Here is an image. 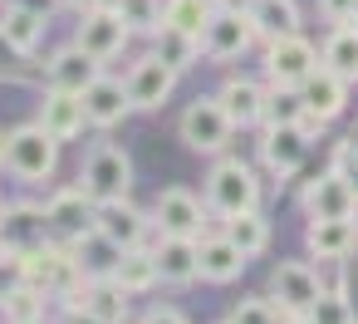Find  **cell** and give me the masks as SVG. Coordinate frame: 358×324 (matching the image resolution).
Wrapping results in <instances>:
<instances>
[{
  "label": "cell",
  "instance_id": "1",
  "mask_svg": "<svg viewBox=\"0 0 358 324\" xmlns=\"http://www.w3.org/2000/svg\"><path fill=\"white\" fill-rule=\"evenodd\" d=\"M59 138L55 133H45V123L35 118V123H20V128H10V148H6V167H10V177L15 182H25V187H45L50 177H55V167H59Z\"/></svg>",
  "mask_w": 358,
  "mask_h": 324
},
{
  "label": "cell",
  "instance_id": "2",
  "mask_svg": "<svg viewBox=\"0 0 358 324\" xmlns=\"http://www.w3.org/2000/svg\"><path fill=\"white\" fill-rule=\"evenodd\" d=\"M206 206L221 221L260 206V177H255V167L245 157H216V167L206 172Z\"/></svg>",
  "mask_w": 358,
  "mask_h": 324
},
{
  "label": "cell",
  "instance_id": "3",
  "mask_svg": "<svg viewBox=\"0 0 358 324\" xmlns=\"http://www.w3.org/2000/svg\"><path fill=\"white\" fill-rule=\"evenodd\" d=\"M314 128H324L319 118H304V123H265V133H260V162H265V172L275 177V182H289L299 167H304V157H309V133Z\"/></svg>",
  "mask_w": 358,
  "mask_h": 324
},
{
  "label": "cell",
  "instance_id": "4",
  "mask_svg": "<svg viewBox=\"0 0 358 324\" xmlns=\"http://www.w3.org/2000/svg\"><path fill=\"white\" fill-rule=\"evenodd\" d=\"M79 187L94 197V202H118L133 192V157L113 143H99L89 148L84 167H79Z\"/></svg>",
  "mask_w": 358,
  "mask_h": 324
},
{
  "label": "cell",
  "instance_id": "5",
  "mask_svg": "<svg viewBox=\"0 0 358 324\" xmlns=\"http://www.w3.org/2000/svg\"><path fill=\"white\" fill-rule=\"evenodd\" d=\"M177 133H182V143H187L192 153H206V157H216V153H226V148H231V133H236V123H231V113L221 108V99L211 94V99H196V104H187V113H182Z\"/></svg>",
  "mask_w": 358,
  "mask_h": 324
},
{
  "label": "cell",
  "instance_id": "6",
  "mask_svg": "<svg viewBox=\"0 0 358 324\" xmlns=\"http://www.w3.org/2000/svg\"><path fill=\"white\" fill-rule=\"evenodd\" d=\"M133 40V25L123 20V10L118 6H84L79 10V30H74V45H84L94 59H113V55H123V45Z\"/></svg>",
  "mask_w": 358,
  "mask_h": 324
},
{
  "label": "cell",
  "instance_id": "7",
  "mask_svg": "<svg viewBox=\"0 0 358 324\" xmlns=\"http://www.w3.org/2000/svg\"><path fill=\"white\" fill-rule=\"evenodd\" d=\"M255 40H260V35H255V20L245 15V6H241V10L216 6V10H211V25H206V35H201V55H206L211 64H231V59H241Z\"/></svg>",
  "mask_w": 358,
  "mask_h": 324
},
{
  "label": "cell",
  "instance_id": "8",
  "mask_svg": "<svg viewBox=\"0 0 358 324\" xmlns=\"http://www.w3.org/2000/svg\"><path fill=\"white\" fill-rule=\"evenodd\" d=\"M206 202L196 197V192H187V187H162L157 192V202H152V226H157V236H192V241H201L206 236Z\"/></svg>",
  "mask_w": 358,
  "mask_h": 324
},
{
  "label": "cell",
  "instance_id": "9",
  "mask_svg": "<svg viewBox=\"0 0 358 324\" xmlns=\"http://www.w3.org/2000/svg\"><path fill=\"white\" fill-rule=\"evenodd\" d=\"M45 216H50V236L64 241V246H74V241H84L89 231H99V202H94L84 187L55 192V197L45 202Z\"/></svg>",
  "mask_w": 358,
  "mask_h": 324
},
{
  "label": "cell",
  "instance_id": "10",
  "mask_svg": "<svg viewBox=\"0 0 358 324\" xmlns=\"http://www.w3.org/2000/svg\"><path fill=\"white\" fill-rule=\"evenodd\" d=\"M319 64H324V50L304 35H285V40L265 45V79L270 84H304Z\"/></svg>",
  "mask_w": 358,
  "mask_h": 324
},
{
  "label": "cell",
  "instance_id": "11",
  "mask_svg": "<svg viewBox=\"0 0 358 324\" xmlns=\"http://www.w3.org/2000/svg\"><path fill=\"white\" fill-rule=\"evenodd\" d=\"M324 295V280L304 265V260H280L270 270V300L285 309V314H309Z\"/></svg>",
  "mask_w": 358,
  "mask_h": 324
},
{
  "label": "cell",
  "instance_id": "12",
  "mask_svg": "<svg viewBox=\"0 0 358 324\" xmlns=\"http://www.w3.org/2000/svg\"><path fill=\"white\" fill-rule=\"evenodd\" d=\"M177 74H182V69H172L157 50H152V55H143V59L123 74L133 108H162V104L172 99V89H177Z\"/></svg>",
  "mask_w": 358,
  "mask_h": 324
},
{
  "label": "cell",
  "instance_id": "13",
  "mask_svg": "<svg viewBox=\"0 0 358 324\" xmlns=\"http://www.w3.org/2000/svg\"><path fill=\"white\" fill-rule=\"evenodd\" d=\"M304 246H309V255H319L324 265L348 260V255L358 251V221H353V216H309Z\"/></svg>",
  "mask_w": 358,
  "mask_h": 324
},
{
  "label": "cell",
  "instance_id": "14",
  "mask_svg": "<svg viewBox=\"0 0 358 324\" xmlns=\"http://www.w3.org/2000/svg\"><path fill=\"white\" fill-rule=\"evenodd\" d=\"M299 206H304V216H358V192L338 167H329L324 177H314L299 192Z\"/></svg>",
  "mask_w": 358,
  "mask_h": 324
},
{
  "label": "cell",
  "instance_id": "15",
  "mask_svg": "<svg viewBox=\"0 0 358 324\" xmlns=\"http://www.w3.org/2000/svg\"><path fill=\"white\" fill-rule=\"evenodd\" d=\"M103 74V59H94L84 45H64L45 59V84L50 89H69V94H84L94 79Z\"/></svg>",
  "mask_w": 358,
  "mask_h": 324
},
{
  "label": "cell",
  "instance_id": "16",
  "mask_svg": "<svg viewBox=\"0 0 358 324\" xmlns=\"http://www.w3.org/2000/svg\"><path fill=\"white\" fill-rule=\"evenodd\" d=\"M0 236H6V246L15 251V260H20V251H35V246L55 241V236H50V216H45V206H35V202L6 206V216H0Z\"/></svg>",
  "mask_w": 358,
  "mask_h": 324
},
{
  "label": "cell",
  "instance_id": "17",
  "mask_svg": "<svg viewBox=\"0 0 358 324\" xmlns=\"http://www.w3.org/2000/svg\"><path fill=\"white\" fill-rule=\"evenodd\" d=\"M84 113L94 128H118L128 113H133V99H128V84L113 79V74H99L89 89H84Z\"/></svg>",
  "mask_w": 358,
  "mask_h": 324
},
{
  "label": "cell",
  "instance_id": "18",
  "mask_svg": "<svg viewBox=\"0 0 358 324\" xmlns=\"http://www.w3.org/2000/svg\"><path fill=\"white\" fill-rule=\"evenodd\" d=\"M40 123H45V133H55L59 143H74V138L89 128L84 94H69V89H45V99H40Z\"/></svg>",
  "mask_w": 358,
  "mask_h": 324
},
{
  "label": "cell",
  "instance_id": "19",
  "mask_svg": "<svg viewBox=\"0 0 358 324\" xmlns=\"http://www.w3.org/2000/svg\"><path fill=\"white\" fill-rule=\"evenodd\" d=\"M157 270L167 285H192L201 280V241L192 236H157Z\"/></svg>",
  "mask_w": 358,
  "mask_h": 324
},
{
  "label": "cell",
  "instance_id": "20",
  "mask_svg": "<svg viewBox=\"0 0 358 324\" xmlns=\"http://www.w3.org/2000/svg\"><path fill=\"white\" fill-rule=\"evenodd\" d=\"M299 89H304V108H309V118H319V123L338 118V113H343V104H348V79H343V74H334L329 64H319Z\"/></svg>",
  "mask_w": 358,
  "mask_h": 324
},
{
  "label": "cell",
  "instance_id": "21",
  "mask_svg": "<svg viewBox=\"0 0 358 324\" xmlns=\"http://www.w3.org/2000/svg\"><path fill=\"white\" fill-rule=\"evenodd\" d=\"M148 226H152V216L138 211L128 197L99 202V231H103L108 241H118V246H143V241H148Z\"/></svg>",
  "mask_w": 358,
  "mask_h": 324
},
{
  "label": "cell",
  "instance_id": "22",
  "mask_svg": "<svg viewBox=\"0 0 358 324\" xmlns=\"http://www.w3.org/2000/svg\"><path fill=\"white\" fill-rule=\"evenodd\" d=\"M245 251L226 236V231H216V236H201V280H211V285H231L241 270H245Z\"/></svg>",
  "mask_w": 358,
  "mask_h": 324
},
{
  "label": "cell",
  "instance_id": "23",
  "mask_svg": "<svg viewBox=\"0 0 358 324\" xmlns=\"http://www.w3.org/2000/svg\"><path fill=\"white\" fill-rule=\"evenodd\" d=\"M45 30H50V20H45V15H35L30 6H20V0H6V10H0V35H6L25 59L40 50Z\"/></svg>",
  "mask_w": 358,
  "mask_h": 324
},
{
  "label": "cell",
  "instance_id": "24",
  "mask_svg": "<svg viewBox=\"0 0 358 324\" xmlns=\"http://www.w3.org/2000/svg\"><path fill=\"white\" fill-rule=\"evenodd\" d=\"M216 99H221V108L231 113L236 128H255V123H265V89H260L255 79H226Z\"/></svg>",
  "mask_w": 358,
  "mask_h": 324
},
{
  "label": "cell",
  "instance_id": "25",
  "mask_svg": "<svg viewBox=\"0 0 358 324\" xmlns=\"http://www.w3.org/2000/svg\"><path fill=\"white\" fill-rule=\"evenodd\" d=\"M245 15L255 20V35L265 45L285 40V35H299V6L294 0H245Z\"/></svg>",
  "mask_w": 358,
  "mask_h": 324
},
{
  "label": "cell",
  "instance_id": "26",
  "mask_svg": "<svg viewBox=\"0 0 358 324\" xmlns=\"http://www.w3.org/2000/svg\"><path fill=\"white\" fill-rule=\"evenodd\" d=\"M128 300H133V295H128L118 280H84L69 304H84V309H94V314H103L108 324H123V319H128Z\"/></svg>",
  "mask_w": 358,
  "mask_h": 324
},
{
  "label": "cell",
  "instance_id": "27",
  "mask_svg": "<svg viewBox=\"0 0 358 324\" xmlns=\"http://www.w3.org/2000/svg\"><path fill=\"white\" fill-rule=\"evenodd\" d=\"M74 260H79V270H84L89 280H113V270H118V260H123V246L108 241L103 231H89L84 241H74Z\"/></svg>",
  "mask_w": 358,
  "mask_h": 324
},
{
  "label": "cell",
  "instance_id": "28",
  "mask_svg": "<svg viewBox=\"0 0 358 324\" xmlns=\"http://www.w3.org/2000/svg\"><path fill=\"white\" fill-rule=\"evenodd\" d=\"M113 280H118L128 295H148V290L162 280V270H157V251H152V246H123V260H118Z\"/></svg>",
  "mask_w": 358,
  "mask_h": 324
},
{
  "label": "cell",
  "instance_id": "29",
  "mask_svg": "<svg viewBox=\"0 0 358 324\" xmlns=\"http://www.w3.org/2000/svg\"><path fill=\"white\" fill-rule=\"evenodd\" d=\"M45 304H50V295L35 290V285H25V280H15L6 295H0V314H6V324H45Z\"/></svg>",
  "mask_w": 358,
  "mask_h": 324
},
{
  "label": "cell",
  "instance_id": "30",
  "mask_svg": "<svg viewBox=\"0 0 358 324\" xmlns=\"http://www.w3.org/2000/svg\"><path fill=\"white\" fill-rule=\"evenodd\" d=\"M319 50H324V64H329L334 74H343L348 84L358 79V20H353V25H334Z\"/></svg>",
  "mask_w": 358,
  "mask_h": 324
},
{
  "label": "cell",
  "instance_id": "31",
  "mask_svg": "<svg viewBox=\"0 0 358 324\" xmlns=\"http://www.w3.org/2000/svg\"><path fill=\"white\" fill-rule=\"evenodd\" d=\"M211 0H162V25L167 30H182V35H192V40H201L206 35V25H211ZM157 25V30H162Z\"/></svg>",
  "mask_w": 358,
  "mask_h": 324
},
{
  "label": "cell",
  "instance_id": "32",
  "mask_svg": "<svg viewBox=\"0 0 358 324\" xmlns=\"http://www.w3.org/2000/svg\"><path fill=\"white\" fill-rule=\"evenodd\" d=\"M304 89L299 84H270L265 89V123H304Z\"/></svg>",
  "mask_w": 358,
  "mask_h": 324
},
{
  "label": "cell",
  "instance_id": "33",
  "mask_svg": "<svg viewBox=\"0 0 358 324\" xmlns=\"http://www.w3.org/2000/svg\"><path fill=\"white\" fill-rule=\"evenodd\" d=\"M226 236H231L245 255H260V251L270 246V221L260 216V206H250V211H241V216H226Z\"/></svg>",
  "mask_w": 358,
  "mask_h": 324
},
{
  "label": "cell",
  "instance_id": "34",
  "mask_svg": "<svg viewBox=\"0 0 358 324\" xmlns=\"http://www.w3.org/2000/svg\"><path fill=\"white\" fill-rule=\"evenodd\" d=\"M152 40H157V55H162L172 69H192V64L201 59V40H192V35H182V30H167V25H162Z\"/></svg>",
  "mask_w": 358,
  "mask_h": 324
},
{
  "label": "cell",
  "instance_id": "35",
  "mask_svg": "<svg viewBox=\"0 0 358 324\" xmlns=\"http://www.w3.org/2000/svg\"><path fill=\"white\" fill-rule=\"evenodd\" d=\"M309 319H314V324H358V309L348 304V295H343L338 285H324V295H319V304L309 309Z\"/></svg>",
  "mask_w": 358,
  "mask_h": 324
},
{
  "label": "cell",
  "instance_id": "36",
  "mask_svg": "<svg viewBox=\"0 0 358 324\" xmlns=\"http://www.w3.org/2000/svg\"><path fill=\"white\" fill-rule=\"evenodd\" d=\"M289 314L270 300V295H245L236 309H231V324H285Z\"/></svg>",
  "mask_w": 358,
  "mask_h": 324
},
{
  "label": "cell",
  "instance_id": "37",
  "mask_svg": "<svg viewBox=\"0 0 358 324\" xmlns=\"http://www.w3.org/2000/svg\"><path fill=\"white\" fill-rule=\"evenodd\" d=\"M123 10V20L133 25V35H157L162 25V0H113Z\"/></svg>",
  "mask_w": 358,
  "mask_h": 324
},
{
  "label": "cell",
  "instance_id": "38",
  "mask_svg": "<svg viewBox=\"0 0 358 324\" xmlns=\"http://www.w3.org/2000/svg\"><path fill=\"white\" fill-rule=\"evenodd\" d=\"M319 15L329 25H353L358 20V0H319Z\"/></svg>",
  "mask_w": 358,
  "mask_h": 324
},
{
  "label": "cell",
  "instance_id": "39",
  "mask_svg": "<svg viewBox=\"0 0 358 324\" xmlns=\"http://www.w3.org/2000/svg\"><path fill=\"white\" fill-rule=\"evenodd\" d=\"M334 167L353 182V192H358V143H338V153H334Z\"/></svg>",
  "mask_w": 358,
  "mask_h": 324
},
{
  "label": "cell",
  "instance_id": "40",
  "mask_svg": "<svg viewBox=\"0 0 358 324\" xmlns=\"http://www.w3.org/2000/svg\"><path fill=\"white\" fill-rule=\"evenodd\" d=\"M20 59H25V55H20L6 35H0V79H20V74H25V69H20Z\"/></svg>",
  "mask_w": 358,
  "mask_h": 324
},
{
  "label": "cell",
  "instance_id": "41",
  "mask_svg": "<svg viewBox=\"0 0 358 324\" xmlns=\"http://www.w3.org/2000/svg\"><path fill=\"white\" fill-rule=\"evenodd\" d=\"M138 324H187V314H182V309H172V304H152Z\"/></svg>",
  "mask_w": 358,
  "mask_h": 324
},
{
  "label": "cell",
  "instance_id": "42",
  "mask_svg": "<svg viewBox=\"0 0 358 324\" xmlns=\"http://www.w3.org/2000/svg\"><path fill=\"white\" fill-rule=\"evenodd\" d=\"M334 285H338V290L348 295V304L358 309V260H353V265H348V275H343V280H334Z\"/></svg>",
  "mask_w": 358,
  "mask_h": 324
},
{
  "label": "cell",
  "instance_id": "43",
  "mask_svg": "<svg viewBox=\"0 0 358 324\" xmlns=\"http://www.w3.org/2000/svg\"><path fill=\"white\" fill-rule=\"evenodd\" d=\"M64 324H108V319H103V314H94V309H84V304H69Z\"/></svg>",
  "mask_w": 358,
  "mask_h": 324
},
{
  "label": "cell",
  "instance_id": "44",
  "mask_svg": "<svg viewBox=\"0 0 358 324\" xmlns=\"http://www.w3.org/2000/svg\"><path fill=\"white\" fill-rule=\"evenodd\" d=\"M20 6H30V10H35V15H45V20H50L55 10H64L59 0H20Z\"/></svg>",
  "mask_w": 358,
  "mask_h": 324
},
{
  "label": "cell",
  "instance_id": "45",
  "mask_svg": "<svg viewBox=\"0 0 358 324\" xmlns=\"http://www.w3.org/2000/svg\"><path fill=\"white\" fill-rule=\"evenodd\" d=\"M64 10H84V6H94V0H59Z\"/></svg>",
  "mask_w": 358,
  "mask_h": 324
},
{
  "label": "cell",
  "instance_id": "46",
  "mask_svg": "<svg viewBox=\"0 0 358 324\" xmlns=\"http://www.w3.org/2000/svg\"><path fill=\"white\" fill-rule=\"evenodd\" d=\"M0 260H10V265H15V251L6 246V236H0Z\"/></svg>",
  "mask_w": 358,
  "mask_h": 324
},
{
  "label": "cell",
  "instance_id": "47",
  "mask_svg": "<svg viewBox=\"0 0 358 324\" xmlns=\"http://www.w3.org/2000/svg\"><path fill=\"white\" fill-rule=\"evenodd\" d=\"M6 148H10V133H0V167H6Z\"/></svg>",
  "mask_w": 358,
  "mask_h": 324
},
{
  "label": "cell",
  "instance_id": "48",
  "mask_svg": "<svg viewBox=\"0 0 358 324\" xmlns=\"http://www.w3.org/2000/svg\"><path fill=\"white\" fill-rule=\"evenodd\" d=\"M285 324H314V319H309V314H289Z\"/></svg>",
  "mask_w": 358,
  "mask_h": 324
},
{
  "label": "cell",
  "instance_id": "49",
  "mask_svg": "<svg viewBox=\"0 0 358 324\" xmlns=\"http://www.w3.org/2000/svg\"><path fill=\"white\" fill-rule=\"evenodd\" d=\"M211 6H221V0H211Z\"/></svg>",
  "mask_w": 358,
  "mask_h": 324
},
{
  "label": "cell",
  "instance_id": "50",
  "mask_svg": "<svg viewBox=\"0 0 358 324\" xmlns=\"http://www.w3.org/2000/svg\"><path fill=\"white\" fill-rule=\"evenodd\" d=\"M226 324H231V319H226Z\"/></svg>",
  "mask_w": 358,
  "mask_h": 324
}]
</instances>
